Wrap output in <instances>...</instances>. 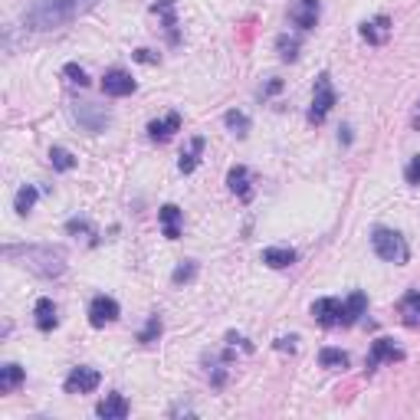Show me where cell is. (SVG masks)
I'll return each mask as SVG.
<instances>
[{
  "label": "cell",
  "mask_w": 420,
  "mask_h": 420,
  "mask_svg": "<svg viewBox=\"0 0 420 420\" xmlns=\"http://www.w3.org/2000/svg\"><path fill=\"white\" fill-rule=\"evenodd\" d=\"M92 0H39L37 7L27 13L30 30H56L76 17L79 10H86Z\"/></svg>",
  "instance_id": "1"
},
{
  "label": "cell",
  "mask_w": 420,
  "mask_h": 420,
  "mask_svg": "<svg viewBox=\"0 0 420 420\" xmlns=\"http://www.w3.org/2000/svg\"><path fill=\"white\" fill-rule=\"evenodd\" d=\"M23 266H30L33 273L39 276H59L66 263H63V253L59 249H49V247H27L23 249Z\"/></svg>",
  "instance_id": "2"
},
{
  "label": "cell",
  "mask_w": 420,
  "mask_h": 420,
  "mask_svg": "<svg viewBox=\"0 0 420 420\" xmlns=\"http://www.w3.org/2000/svg\"><path fill=\"white\" fill-rule=\"evenodd\" d=\"M371 247L374 253L384 259V263H407V243H404L401 233H394V230L388 227H378L374 230V237H371Z\"/></svg>",
  "instance_id": "3"
},
{
  "label": "cell",
  "mask_w": 420,
  "mask_h": 420,
  "mask_svg": "<svg viewBox=\"0 0 420 420\" xmlns=\"http://www.w3.org/2000/svg\"><path fill=\"white\" fill-rule=\"evenodd\" d=\"M335 105V89H332V79L328 76H319L315 79V96H312V109H309V122H325V115L332 112Z\"/></svg>",
  "instance_id": "4"
},
{
  "label": "cell",
  "mask_w": 420,
  "mask_h": 420,
  "mask_svg": "<svg viewBox=\"0 0 420 420\" xmlns=\"http://www.w3.org/2000/svg\"><path fill=\"white\" fill-rule=\"evenodd\" d=\"M102 92L105 96H115V99H122V96H132L135 92V79L125 73V69H109L102 76Z\"/></svg>",
  "instance_id": "5"
},
{
  "label": "cell",
  "mask_w": 420,
  "mask_h": 420,
  "mask_svg": "<svg viewBox=\"0 0 420 420\" xmlns=\"http://www.w3.org/2000/svg\"><path fill=\"white\" fill-rule=\"evenodd\" d=\"M99 371L96 368H73V374L66 378V394H89L99 388Z\"/></svg>",
  "instance_id": "6"
},
{
  "label": "cell",
  "mask_w": 420,
  "mask_h": 420,
  "mask_svg": "<svg viewBox=\"0 0 420 420\" xmlns=\"http://www.w3.org/2000/svg\"><path fill=\"white\" fill-rule=\"evenodd\" d=\"M118 319V302L109 296H96L92 299V306H89V322L96 325V328H105L109 322Z\"/></svg>",
  "instance_id": "7"
},
{
  "label": "cell",
  "mask_w": 420,
  "mask_h": 420,
  "mask_svg": "<svg viewBox=\"0 0 420 420\" xmlns=\"http://www.w3.org/2000/svg\"><path fill=\"white\" fill-rule=\"evenodd\" d=\"M289 20L299 30H312L319 23V0H296L292 10H289Z\"/></svg>",
  "instance_id": "8"
},
{
  "label": "cell",
  "mask_w": 420,
  "mask_h": 420,
  "mask_svg": "<svg viewBox=\"0 0 420 420\" xmlns=\"http://www.w3.org/2000/svg\"><path fill=\"white\" fill-rule=\"evenodd\" d=\"M342 312H345V306L338 299H315L312 302L315 322H322V325H342Z\"/></svg>",
  "instance_id": "9"
},
{
  "label": "cell",
  "mask_w": 420,
  "mask_h": 420,
  "mask_svg": "<svg viewBox=\"0 0 420 420\" xmlns=\"http://www.w3.org/2000/svg\"><path fill=\"white\" fill-rule=\"evenodd\" d=\"M404 354L401 348L391 342V338H378V342L371 345V358H368V371H374L381 362H401Z\"/></svg>",
  "instance_id": "10"
},
{
  "label": "cell",
  "mask_w": 420,
  "mask_h": 420,
  "mask_svg": "<svg viewBox=\"0 0 420 420\" xmlns=\"http://www.w3.org/2000/svg\"><path fill=\"white\" fill-rule=\"evenodd\" d=\"M96 414L102 420H125L128 417V401H125L122 394H109L105 401H99Z\"/></svg>",
  "instance_id": "11"
},
{
  "label": "cell",
  "mask_w": 420,
  "mask_h": 420,
  "mask_svg": "<svg viewBox=\"0 0 420 420\" xmlns=\"http://www.w3.org/2000/svg\"><path fill=\"white\" fill-rule=\"evenodd\" d=\"M181 128V115L171 112V115H164V118H154V122H148V135H152L154 142H168L174 132Z\"/></svg>",
  "instance_id": "12"
},
{
  "label": "cell",
  "mask_w": 420,
  "mask_h": 420,
  "mask_svg": "<svg viewBox=\"0 0 420 420\" xmlns=\"http://www.w3.org/2000/svg\"><path fill=\"white\" fill-rule=\"evenodd\" d=\"M362 37L368 39V43H374V47L388 43V37H391V20L374 17V20H368V23H362Z\"/></svg>",
  "instance_id": "13"
},
{
  "label": "cell",
  "mask_w": 420,
  "mask_h": 420,
  "mask_svg": "<svg viewBox=\"0 0 420 420\" xmlns=\"http://www.w3.org/2000/svg\"><path fill=\"white\" fill-rule=\"evenodd\" d=\"M263 263L273 266V269H286V266L296 263V249L292 247H269V249H263Z\"/></svg>",
  "instance_id": "14"
},
{
  "label": "cell",
  "mask_w": 420,
  "mask_h": 420,
  "mask_svg": "<svg viewBox=\"0 0 420 420\" xmlns=\"http://www.w3.org/2000/svg\"><path fill=\"white\" fill-rule=\"evenodd\" d=\"M76 118L86 125L89 132H102L105 125H109V112H96V109H92L89 102H82V105L76 109Z\"/></svg>",
  "instance_id": "15"
},
{
  "label": "cell",
  "mask_w": 420,
  "mask_h": 420,
  "mask_svg": "<svg viewBox=\"0 0 420 420\" xmlns=\"http://www.w3.org/2000/svg\"><path fill=\"white\" fill-rule=\"evenodd\" d=\"M161 230L168 240H178L181 237V210L174 207V204H164L161 207Z\"/></svg>",
  "instance_id": "16"
},
{
  "label": "cell",
  "mask_w": 420,
  "mask_h": 420,
  "mask_svg": "<svg viewBox=\"0 0 420 420\" xmlns=\"http://www.w3.org/2000/svg\"><path fill=\"white\" fill-rule=\"evenodd\" d=\"M37 328L39 332H49V328H56V306H53V299H37Z\"/></svg>",
  "instance_id": "17"
},
{
  "label": "cell",
  "mask_w": 420,
  "mask_h": 420,
  "mask_svg": "<svg viewBox=\"0 0 420 420\" xmlns=\"http://www.w3.org/2000/svg\"><path fill=\"white\" fill-rule=\"evenodd\" d=\"M401 319H404V325L420 328V292H417V289L401 299Z\"/></svg>",
  "instance_id": "18"
},
{
  "label": "cell",
  "mask_w": 420,
  "mask_h": 420,
  "mask_svg": "<svg viewBox=\"0 0 420 420\" xmlns=\"http://www.w3.org/2000/svg\"><path fill=\"white\" fill-rule=\"evenodd\" d=\"M364 309H368V296H364V292H352V296H348V302H345L342 325H354L364 315Z\"/></svg>",
  "instance_id": "19"
},
{
  "label": "cell",
  "mask_w": 420,
  "mask_h": 420,
  "mask_svg": "<svg viewBox=\"0 0 420 420\" xmlns=\"http://www.w3.org/2000/svg\"><path fill=\"white\" fill-rule=\"evenodd\" d=\"M227 184H230V191L237 194V197L249 201V171L247 168H233V171L227 174Z\"/></svg>",
  "instance_id": "20"
},
{
  "label": "cell",
  "mask_w": 420,
  "mask_h": 420,
  "mask_svg": "<svg viewBox=\"0 0 420 420\" xmlns=\"http://www.w3.org/2000/svg\"><path fill=\"white\" fill-rule=\"evenodd\" d=\"M23 378H27V374H23L20 364H4V368H0V391L7 394V391H13V388H20Z\"/></svg>",
  "instance_id": "21"
},
{
  "label": "cell",
  "mask_w": 420,
  "mask_h": 420,
  "mask_svg": "<svg viewBox=\"0 0 420 420\" xmlns=\"http://www.w3.org/2000/svg\"><path fill=\"white\" fill-rule=\"evenodd\" d=\"M319 362H322V368H332V371H345V368H348V354H345L342 348H322Z\"/></svg>",
  "instance_id": "22"
},
{
  "label": "cell",
  "mask_w": 420,
  "mask_h": 420,
  "mask_svg": "<svg viewBox=\"0 0 420 420\" xmlns=\"http://www.w3.org/2000/svg\"><path fill=\"white\" fill-rule=\"evenodd\" d=\"M201 152H204V138H194L191 148L181 154V161H178V168H181L184 174H191L194 168H197V161H201Z\"/></svg>",
  "instance_id": "23"
},
{
  "label": "cell",
  "mask_w": 420,
  "mask_h": 420,
  "mask_svg": "<svg viewBox=\"0 0 420 420\" xmlns=\"http://www.w3.org/2000/svg\"><path fill=\"white\" fill-rule=\"evenodd\" d=\"M33 204H37V187H20L17 191V197H13V207H17V214H23L27 217L30 210H33Z\"/></svg>",
  "instance_id": "24"
},
{
  "label": "cell",
  "mask_w": 420,
  "mask_h": 420,
  "mask_svg": "<svg viewBox=\"0 0 420 420\" xmlns=\"http://www.w3.org/2000/svg\"><path fill=\"white\" fill-rule=\"evenodd\" d=\"M154 13H161L164 23H168V33H171V39H178V20H174V0H158V4H154Z\"/></svg>",
  "instance_id": "25"
},
{
  "label": "cell",
  "mask_w": 420,
  "mask_h": 420,
  "mask_svg": "<svg viewBox=\"0 0 420 420\" xmlns=\"http://www.w3.org/2000/svg\"><path fill=\"white\" fill-rule=\"evenodd\" d=\"M49 161H53V168H56V171H73V168H76V158H73L66 148H59V144L49 152Z\"/></svg>",
  "instance_id": "26"
},
{
  "label": "cell",
  "mask_w": 420,
  "mask_h": 420,
  "mask_svg": "<svg viewBox=\"0 0 420 420\" xmlns=\"http://www.w3.org/2000/svg\"><path fill=\"white\" fill-rule=\"evenodd\" d=\"M223 122H227V128L233 135H240V138L249 132V118L243 112H227V118H223Z\"/></svg>",
  "instance_id": "27"
},
{
  "label": "cell",
  "mask_w": 420,
  "mask_h": 420,
  "mask_svg": "<svg viewBox=\"0 0 420 420\" xmlns=\"http://www.w3.org/2000/svg\"><path fill=\"white\" fill-rule=\"evenodd\" d=\"M158 335H161V319H158V315H152V319H148V325H144V332L138 335V342H142V345H152Z\"/></svg>",
  "instance_id": "28"
},
{
  "label": "cell",
  "mask_w": 420,
  "mask_h": 420,
  "mask_svg": "<svg viewBox=\"0 0 420 420\" xmlns=\"http://www.w3.org/2000/svg\"><path fill=\"white\" fill-rule=\"evenodd\" d=\"M63 76L73 82V86H89V76H86V69L76 66V63H69L66 69H63Z\"/></svg>",
  "instance_id": "29"
},
{
  "label": "cell",
  "mask_w": 420,
  "mask_h": 420,
  "mask_svg": "<svg viewBox=\"0 0 420 420\" xmlns=\"http://www.w3.org/2000/svg\"><path fill=\"white\" fill-rule=\"evenodd\" d=\"M276 47H279V56H283V59H296V56H299V43H296V39L279 37Z\"/></svg>",
  "instance_id": "30"
},
{
  "label": "cell",
  "mask_w": 420,
  "mask_h": 420,
  "mask_svg": "<svg viewBox=\"0 0 420 420\" xmlns=\"http://www.w3.org/2000/svg\"><path fill=\"white\" fill-rule=\"evenodd\" d=\"M194 273H197V266H194L191 259H187V263H181V266L174 269V283H178V286H181V283H191Z\"/></svg>",
  "instance_id": "31"
},
{
  "label": "cell",
  "mask_w": 420,
  "mask_h": 420,
  "mask_svg": "<svg viewBox=\"0 0 420 420\" xmlns=\"http://www.w3.org/2000/svg\"><path fill=\"white\" fill-rule=\"evenodd\" d=\"M404 174H407V184H420V154L414 158L411 164H407V171H404Z\"/></svg>",
  "instance_id": "32"
},
{
  "label": "cell",
  "mask_w": 420,
  "mask_h": 420,
  "mask_svg": "<svg viewBox=\"0 0 420 420\" xmlns=\"http://www.w3.org/2000/svg\"><path fill=\"white\" fill-rule=\"evenodd\" d=\"M135 59H138V63H154L152 49H138V53H135Z\"/></svg>",
  "instance_id": "33"
},
{
  "label": "cell",
  "mask_w": 420,
  "mask_h": 420,
  "mask_svg": "<svg viewBox=\"0 0 420 420\" xmlns=\"http://www.w3.org/2000/svg\"><path fill=\"white\" fill-rule=\"evenodd\" d=\"M292 342H296V338H279V348H289V352H292V348H296V345H292Z\"/></svg>",
  "instance_id": "34"
},
{
  "label": "cell",
  "mask_w": 420,
  "mask_h": 420,
  "mask_svg": "<svg viewBox=\"0 0 420 420\" xmlns=\"http://www.w3.org/2000/svg\"><path fill=\"white\" fill-rule=\"evenodd\" d=\"M414 125L420 128V102H417V112H414Z\"/></svg>",
  "instance_id": "35"
}]
</instances>
